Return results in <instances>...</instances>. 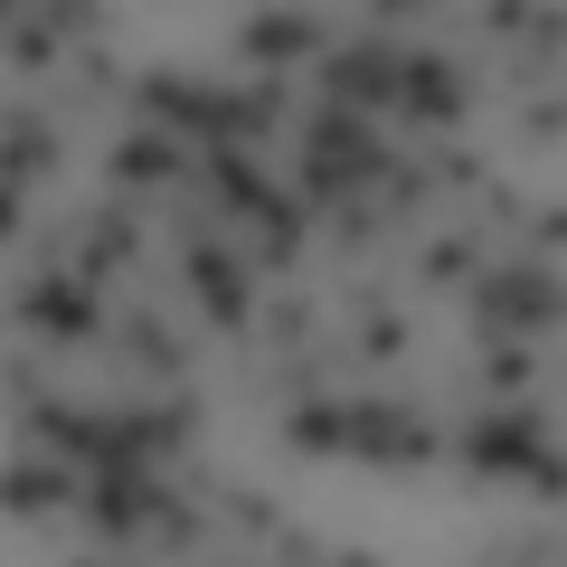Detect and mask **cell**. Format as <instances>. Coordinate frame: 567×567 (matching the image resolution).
Segmentation results:
<instances>
[{
    "mask_svg": "<svg viewBox=\"0 0 567 567\" xmlns=\"http://www.w3.org/2000/svg\"><path fill=\"white\" fill-rule=\"evenodd\" d=\"M464 312L473 341H548V331H567V275L539 256H502L464 284Z\"/></svg>",
    "mask_w": 567,
    "mask_h": 567,
    "instance_id": "obj_1",
    "label": "cell"
},
{
    "mask_svg": "<svg viewBox=\"0 0 567 567\" xmlns=\"http://www.w3.org/2000/svg\"><path fill=\"white\" fill-rule=\"evenodd\" d=\"M181 284H189V303L208 312L218 341H256V265L237 246H218L208 227H181Z\"/></svg>",
    "mask_w": 567,
    "mask_h": 567,
    "instance_id": "obj_2",
    "label": "cell"
},
{
    "mask_svg": "<svg viewBox=\"0 0 567 567\" xmlns=\"http://www.w3.org/2000/svg\"><path fill=\"white\" fill-rule=\"evenodd\" d=\"M548 454V406L520 398V406H483V416H464V435H454V473L464 483H511V473H529Z\"/></svg>",
    "mask_w": 567,
    "mask_h": 567,
    "instance_id": "obj_3",
    "label": "cell"
},
{
    "mask_svg": "<svg viewBox=\"0 0 567 567\" xmlns=\"http://www.w3.org/2000/svg\"><path fill=\"white\" fill-rule=\"evenodd\" d=\"M398 123H416V133H464V123H473V76L445 58V48H406V66H398Z\"/></svg>",
    "mask_w": 567,
    "mask_h": 567,
    "instance_id": "obj_4",
    "label": "cell"
},
{
    "mask_svg": "<svg viewBox=\"0 0 567 567\" xmlns=\"http://www.w3.org/2000/svg\"><path fill=\"white\" fill-rule=\"evenodd\" d=\"M398 66H406V48H388V39H350V48H331L322 66H312V85H322V104H350V114H398Z\"/></svg>",
    "mask_w": 567,
    "mask_h": 567,
    "instance_id": "obj_5",
    "label": "cell"
},
{
    "mask_svg": "<svg viewBox=\"0 0 567 567\" xmlns=\"http://www.w3.org/2000/svg\"><path fill=\"white\" fill-rule=\"evenodd\" d=\"M20 322L39 331V341H58V350H85V341H104V303L85 293L66 265H39V275L20 284Z\"/></svg>",
    "mask_w": 567,
    "mask_h": 567,
    "instance_id": "obj_6",
    "label": "cell"
},
{
    "mask_svg": "<svg viewBox=\"0 0 567 567\" xmlns=\"http://www.w3.org/2000/svg\"><path fill=\"white\" fill-rule=\"evenodd\" d=\"M123 265H142V218L123 199H104V208H85V218L66 227V275H76L85 293H104Z\"/></svg>",
    "mask_w": 567,
    "mask_h": 567,
    "instance_id": "obj_7",
    "label": "cell"
},
{
    "mask_svg": "<svg viewBox=\"0 0 567 567\" xmlns=\"http://www.w3.org/2000/svg\"><path fill=\"white\" fill-rule=\"evenodd\" d=\"M199 181V152L189 142H171V133H123V142H104V189L114 199H133V189H189Z\"/></svg>",
    "mask_w": 567,
    "mask_h": 567,
    "instance_id": "obj_8",
    "label": "cell"
},
{
    "mask_svg": "<svg viewBox=\"0 0 567 567\" xmlns=\"http://www.w3.org/2000/svg\"><path fill=\"white\" fill-rule=\"evenodd\" d=\"M237 58L246 66H265V76H275V66H322L331 58V20H312V10H246L237 20Z\"/></svg>",
    "mask_w": 567,
    "mask_h": 567,
    "instance_id": "obj_9",
    "label": "cell"
},
{
    "mask_svg": "<svg viewBox=\"0 0 567 567\" xmlns=\"http://www.w3.org/2000/svg\"><path fill=\"white\" fill-rule=\"evenodd\" d=\"M199 181L218 189V208H227V218H246V227H265L275 208H293V189H284L275 171L246 152V142H218V152H199Z\"/></svg>",
    "mask_w": 567,
    "mask_h": 567,
    "instance_id": "obj_10",
    "label": "cell"
},
{
    "mask_svg": "<svg viewBox=\"0 0 567 567\" xmlns=\"http://www.w3.org/2000/svg\"><path fill=\"white\" fill-rule=\"evenodd\" d=\"M275 435H284V454H303V464H341L350 454V398L341 388H331V398H293Z\"/></svg>",
    "mask_w": 567,
    "mask_h": 567,
    "instance_id": "obj_11",
    "label": "cell"
},
{
    "mask_svg": "<svg viewBox=\"0 0 567 567\" xmlns=\"http://www.w3.org/2000/svg\"><path fill=\"white\" fill-rule=\"evenodd\" d=\"M425 425L416 398H350V454L360 464H398V445Z\"/></svg>",
    "mask_w": 567,
    "mask_h": 567,
    "instance_id": "obj_12",
    "label": "cell"
},
{
    "mask_svg": "<svg viewBox=\"0 0 567 567\" xmlns=\"http://www.w3.org/2000/svg\"><path fill=\"white\" fill-rule=\"evenodd\" d=\"M66 502H85L76 464H58V454H10V520H48Z\"/></svg>",
    "mask_w": 567,
    "mask_h": 567,
    "instance_id": "obj_13",
    "label": "cell"
},
{
    "mask_svg": "<svg viewBox=\"0 0 567 567\" xmlns=\"http://www.w3.org/2000/svg\"><path fill=\"white\" fill-rule=\"evenodd\" d=\"M58 171V123L48 114H10V152H0V199H29V181H48Z\"/></svg>",
    "mask_w": 567,
    "mask_h": 567,
    "instance_id": "obj_14",
    "label": "cell"
},
{
    "mask_svg": "<svg viewBox=\"0 0 567 567\" xmlns=\"http://www.w3.org/2000/svg\"><path fill=\"white\" fill-rule=\"evenodd\" d=\"M473 388H483L492 406H520L529 388H539V341H483L473 350Z\"/></svg>",
    "mask_w": 567,
    "mask_h": 567,
    "instance_id": "obj_15",
    "label": "cell"
},
{
    "mask_svg": "<svg viewBox=\"0 0 567 567\" xmlns=\"http://www.w3.org/2000/svg\"><path fill=\"white\" fill-rule=\"evenodd\" d=\"M123 360L152 369V379H171V388H189V341L162 322V312H123Z\"/></svg>",
    "mask_w": 567,
    "mask_h": 567,
    "instance_id": "obj_16",
    "label": "cell"
},
{
    "mask_svg": "<svg viewBox=\"0 0 567 567\" xmlns=\"http://www.w3.org/2000/svg\"><path fill=\"white\" fill-rule=\"evenodd\" d=\"M483 265H492L483 237H425V246H416V284H425V293H464Z\"/></svg>",
    "mask_w": 567,
    "mask_h": 567,
    "instance_id": "obj_17",
    "label": "cell"
},
{
    "mask_svg": "<svg viewBox=\"0 0 567 567\" xmlns=\"http://www.w3.org/2000/svg\"><path fill=\"white\" fill-rule=\"evenodd\" d=\"M256 331H265V350H275V360H303V350H322V341H312V331H322V312H312L303 293H275Z\"/></svg>",
    "mask_w": 567,
    "mask_h": 567,
    "instance_id": "obj_18",
    "label": "cell"
},
{
    "mask_svg": "<svg viewBox=\"0 0 567 567\" xmlns=\"http://www.w3.org/2000/svg\"><path fill=\"white\" fill-rule=\"evenodd\" d=\"M58 58H66V29L48 20V10H20V20H10V66H20V76H58Z\"/></svg>",
    "mask_w": 567,
    "mask_h": 567,
    "instance_id": "obj_19",
    "label": "cell"
},
{
    "mask_svg": "<svg viewBox=\"0 0 567 567\" xmlns=\"http://www.w3.org/2000/svg\"><path fill=\"white\" fill-rule=\"evenodd\" d=\"M406 350H416V322H406L398 303H379V312H360V341H350V360H369V369H398Z\"/></svg>",
    "mask_w": 567,
    "mask_h": 567,
    "instance_id": "obj_20",
    "label": "cell"
},
{
    "mask_svg": "<svg viewBox=\"0 0 567 567\" xmlns=\"http://www.w3.org/2000/svg\"><path fill=\"white\" fill-rule=\"evenodd\" d=\"M218 511H227V520L246 529V539H265V548L284 539V511L265 502V492H246V483H218Z\"/></svg>",
    "mask_w": 567,
    "mask_h": 567,
    "instance_id": "obj_21",
    "label": "cell"
},
{
    "mask_svg": "<svg viewBox=\"0 0 567 567\" xmlns=\"http://www.w3.org/2000/svg\"><path fill=\"white\" fill-rule=\"evenodd\" d=\"M558 58H567V10H529V39H520L511 66L529 76V66H558Z\"/></svg>",
    "mask_w": 567,
    "mask_h": 567,
    "instance_id": "obj_22",
    "label": "cell"
},
{
    "mask_svg": "<svg viewBox=\"0 0 567 567\" xmlns=\"http://www.w3.org/2000/svg\"><path fill=\"white\" fill-rule=\"evenodd\" d=\"M520 142H529V152H558V142H567V95H529L520 104Z\"/></svg>",
    "mask_w": 567,
    "mask_h": 567,
    "instance_id": "obj_23",
    "label": "cell"
},
{
    "mask_svg": "<svg viewBox=\"0 0 567 567\" xmlns=\"http://www.w3.org/2000/svg\"><path fill=\"white\" fill-rule=\"evenodd\" d=\"M425 199H435V171H425V162H406V152H398V171H388V218H416Z\"/></svg>",
    "mask_w": 567,
    "mask_h": 567,
    "instance_id": "obj_24",
    "label": "cell"
},
{
    "mask_svg": "<svg viewBox=\"0 0 567 567\" xmlns=\"http://www.w3.org/2000/svg\"><path fill=\"white\" fill-rule=\"evenodd\" d=\"M520 256H567V199H548V208H529V227H520Z\"/></svg>",
    "mask_w": 567,
    "mask_h": 567,
    "instance_id": "obj_25",
    "label": "cell"
},
{
    "mask_svg": "<svg viewBox=\"0 0 567 567\" xmlns=\"http://www.w3.org/2000/svg\"><path fill=\"white\" fill-rule=\"evenodd\" d=\"M76 95H133V76L114 66V48H76Z\"/></svg>",
    "mask_w": 567,
    "mask_h": 567,
    "instance_id": "obj_26",
    "label": "cell"
},
{
    "mask_svg": "<svg viewBox=\"0 0 567 567\" xmlns=\"http://www.w3.org/2000/svg\"><path fill=\"white\" fill-rule=\"evenodd\" d=\"M322 227H331V256H360V246L379 237V208H369V199H350L341 218H322Z\"/></svg>",
    "mask_w": 567,
    "mask_h": 567,
    "instance_id": "obj_27",
    "label": "cell"
},
{
    "mask_svg": "<svg viewBox=\"0 0 567 567\" xmlns=\"http://www.w3.org/2000/svg\"><path fill=\"white\" fill-rule=\"evenodd\" d=\"M520 483H529V502H539V511H567V454H539Z\"/></svg>",
    "mask_w": 567,
    "mask_h": 567,
    "instance_id": "obj_28",
    "label": "cell"
},
{
    "mask_svg": "<svg viewBox=\"0 0 567 567\" xmlns=\"http://www.w3.org/2000/svg\"><path fill=\"white\" fill-rule=\"evenodd\" d=\"M483 227H511V237H520V227H529V199H520L511 181H483Z\"/></svg>",
    "mask_w": 567,
    "mask_h": 567,
    "instance_id": "obj_29",
    "label": "cell"
},
{
    "mask_svg": "<svg viewBox=\"0 0 567 567\" xmlns=\"http://www.w3.org/2000/svg\"><path fill=\"white\" fill-rule=\"evenodd\" d=\"M473 29H483V39H529V10L520 0H492V10H473Z\"/></svg>",
    "mask_w": 567,
    "mask_h": 567,
    "instance_id": "obj_30",
    "label": "cell"
},
{
    "mask_svg": "<svg viewBox=\"0 0 567 567\" xmlns=\"http://www.w3.org/2000/svg\"><path fill=\"white\" fill-rule=\"evenodd\" d=\"M322 567H388L379 548H322Z\"/></svg>",
    "mask_w": 567,
    "mask_h": 567,
    "instance_id": "obj_31",
    "label": "cell"
},
{
    "mask_svg": "<svg viewBox=\"0 0 567 567\" xmlns=\"http://www.w3.org/2000/svg\"><path fill=\"white\" fill-rule=\"evenodd\" d=\"M66 567H95V558H66Z\"/></svg>",
    "mask_w": 567,
    "mask_h": 567,
    "instance_id": "obj_32",
    "label": "cell"
}]
</instances>
